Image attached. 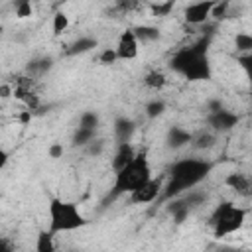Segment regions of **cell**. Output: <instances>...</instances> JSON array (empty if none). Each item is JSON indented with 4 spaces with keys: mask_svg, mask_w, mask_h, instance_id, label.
<instances>
[{
    "mask_svg": "<svg viewBox=\"0 0 252 252\" xmlns=\"http://www.w3.org/2000/svg\"><path fill=\"white\" fill-rule=\"evenodd\" d=\"M213 171V163L199 158H185L175 161L169 167L167 183L161 187V201H171L185 193L187 189H193L199 185L209 173Z\"/></svg>",
    "mask_w": 252,
    "mask_h": 252,
    "instance_id": "obj_1",
    "label": "cell"
},
{
    "mask_svg": "<svg viewBox=\"0 0 252 252\" xmlns=\"http://www.w3.org/2000/svg\"><path fill=\"white\" fill-rule=\"evenodd\" d=\"M209 43H211V37L203 35L193 45L175 51V55L169 59L171 71L183 75L187 81H209L213 75L209 57H207Z\"/></svg>",
    "mask_w": 252,
    "mask_h": 252,
    "instance_id": "obj_2",
    "label": "cell"
},
{
    "mask_svg": "<svg viewBox=\"0 0 252 252\" xmlns=\"http://www.w3.org/2000/svg\"><path fill=\"white\" fill-rule=\"evenodd\" d=\"M152 179V167L148 163V156L146 152H136L134 159L124 165L120 171H116V177H114V185H112V191L108 195V199H116L124 193H134L138 189H142L148 181Z\"/></svg>",
    "mask_w": 252,
    "mask_h": 252,
    "instance_id": "obj_3",
    "label": "cell"
},
{
    "mask_svg": "<svg viewBox=\"0 0 252 252\" xmlns=\"http://www.w3.org/2000/svg\"><path fill=\"white\" fill-rule=\"evenodd\" d=\"M89 220L83 217L79 207L71 201H63L59 197H53L49 201V232H71L77 228H83Z\"/></svg>",
    "mask_w": 252,
    "mask_h": 252,
    "instance_id": "obj_4",
    "label": "cell"
},
{
    "mask_svg": "<svg viewBox=\"0 0 252 252\" xmlns=\"http://www.w3.org/2000/svg\"><path fill=\"white\" fill-rule=\"evenodd\" d=\"M244 219H246V209L236 207L230 201L220 203L211 215V224L215 228V236L220 238V236L240 230L244 224Z\"/></svg>",
    "mask_w": 252,
    "mask_h": 252,
    "instance_id": "obj_5",
    "label": "cell"
},
{
    "mask_svg": "<svg viewBox=\"0 0 252 252\" xmlns=\"http://www.w3.org/2000/svg\"><path fill=\"white\" fill-rule=\"evenodd\" d=\"M238 120H240V116L230 112V110H226V108L207 114V124H209V128L213 132H228L238 124Z\"/></svg>",
    "mask_w": 252,
    "mask_h": 252,
    "instance_id": "obj_6",
    "label": "cell"
},
{
    "mask_svg": "<svg viewBox=\"0 0 252 252\" xmlns=\"http://www.w3.org/2000/svg\"><path fill=\"white\" fill-rule=\"evenodd\" d=\"M138 39L134 35L132 30H126L120 33L118 37V43H116V57L118 59H124V61H130V59H136L138 57Z\"/></svg>",
    "mask_w": 252,
    "mask_h": 252,
    "instance_id": "obj_7",
    "label": "cell"
},
{
    "mask_svg": "<svg viewBox=\"0 0 252 252\" xmlns=\"http://www.w3.org/2000/svg\"><path fill=\"white\" fill-rule=\"evenodd\" d=\"M215 6V2L207 0V2H195V4H189L183 12V18L187 24L191 26H201V24H207L209 20V14H211V8Z\"/></svg>",
    "mask_w": 252,
    "mask_h": 252,
    "instance_id": "obj_8",
    "label": "cell"
},
{
    "mask_svg": "<svg viewBox=\"0 0 252 252\" xmlns=\"http://www.w3.org/2000/svg\"><path fill=\"white\" fill-rule=\"evenodd\" d=\"M161 187H163V183H161V179L158 177V179H150L142 189H138V191H134V193H130V201L132 203H136V205H146V203H152V201H156L158 199V195L161 193Z\"/></svg>",
    "mask_w": 252,
    "mask_h": 252,
    "instance_id": "obj_9",
    "label": "cell"
},
{
    "mask_svg": "<svg viewBox=\"0 0 252 252\" xmlns=\"http://www.w3.org/2000/svg\"><path fill=\"white\" fill-rule=\"evenodd\" d=\"M191 132L189 130H185L183 126H171L169 130H167V136H165V144H167V148H171V150H179V148H183L185 144H189L191 142Z\"/></svg>",
    "mask_w": 252,
    "mask_h": 252,
    "instance_id": "obj_10",
    "label": "cell"
},
{
    "mask_svg": "<svg viewBox=\"0 0 252 252\" xmlns=\"http://www.w3.org/2000/svg\"><path fill=\"white\" fill-rule=\"evenodd\" d=\"M134 130H136V122H134L132 118L118 116V118L114 120V136H116V142H118V144L130 142Z\"/></svg>",
    "mask_w": 252,
    "mask_h": 252,
    "instance_id": "obj_11",
    "label": "cell"
},
{
    "mask_svg": "<svg viewBox=\"0 0 252 252\" xmlns=\"http://www.w3.org/2000/svg\"><path fill=\"white\" fill-rule=\"evenodd\" d=\"M134 156H136V150L132 148L130 142H126V144H118L116 154H114V158H112V169H114V173L120 171L124 165H128V163L134 159Z\"/></svg>",
    "mask_w": 252,
    "mask_h": 252,
    "instance_id": "obj_12",
    "label": "cell"
},
{
    "mask_svg": "<svg viewBox=\"0 0 252 252\" xmlns=\"http://www.w3.org/2000/svg\"><path fill=\"white\" fill-rule=\"evenodd\" d=\"M189 205L185 203V199L183 197H175L173 201H169V205H167V213L173 217V222L175 224H181L187 217H189Z\"/></svg>",
    "mask_w": 252,
    "mask_h": 252,
    "instance_id": "obj_13",
    "label": "cell"
},
{
    "mask_svg": "<svg viewBox=\"0 0 252 252\" xmlns=\"http://www.w3.org/2000/svg\"><path fill=\"white\" fill-rule=\"evenodd\" d=\"M224 183H226L230 189H234L236 193H240V195H248V193H250V179H248L246 173H236V171H234V173L226 175Z\"/></svg>",
    "mask_w": 252,
    "mask_h": 252,
    "instance_id": "obj_14",
    "label": "cell"
},
{
    "mask_svg": "<svg viewBox=\"0 0 252 252\" xmlns=\"http://www.w3.org/2000/svg\"><path fill=\"white\" fill-rule=\"evenodd\" d=\"M96 45H98V41H96L94 37L83 35V37L75 39V41L69 45V49H67V55H83V53H89V51H93Z\"/></svg>",
    "mask_w": 252,
    "mask_h": 252,
    "instance_id": "obj_15",
    "label": "cell"
},
{
    "mask_svg": "<svg viewBox=\"0 0 252 252\" xmlns=\"http://www.w3.org/2000/svg\"><path fill=\"white\" fill-rule=\"evenodd\" d=\"M132 32H134L138 43H150V41L159 39V35H161L156 26H136V28H132Z\"/></svg>",
    "mask_w": 252,
    "mask_h": 252,
    "instance_id": "obj_16",
    "label": "cell"
},
{
    "mask_svg": "<svg viewBox=\"0 0 252 252\" xmlns=\"http://www.w3.org/2000/svg\"><path fill=\"white\" fill-rule=\"evenodd\" d=\"M191 142H193V146H195L197 150H209V148L215 146L217 138H215V134H213L211 130H201L199 134L191 136Z\"/></svg>",
    "mask_w": 252,
    "mask_h": 252,
    "instance_id": "obj_17",
    "label": "cell"
},
{
    "mask_svg": "<svg viewBox=\"0 0 252 252\" xmlns=\"http://www.w3.org/2000/svg\"><path fill=\"white\" fill-rule=\"evenodd\" d=\"M35 252H57L53 244V234L49 230H39L35 238Z\"/></svg>",
    "mask_w": 252,
    "mask_h": 252,
    "instance_id": "obj_18",
    "label": "cell"
},
{
    "mask_svg": "<svg viewBox=\"0 0 252 252\" xmlns=\"http://www.w3.org/2000/svg\"><path fill=\"white\" fill-rule=\"evenodd\" d=\"M96 136V130H87V128H77L73 132V146H79V148H85L89 146Z\"/></svg>",
    "mask_w": 252,
    "mask_h": 252,
    "instance_id": "obj_19",
    "label": "cell"
},
{
    "mask_svg": "<svg viewBox=\"0 0 252 252\" xmlns=\"http://www.w3.org/2000/svg\"><path fill=\"white\" fill-rule=\"evenodd\" d=\"M51 67H53V59L51 57H37V59H32L28 63V71L30 73H35V75H43Z\"/></svg>",
    "mask_w": 252,
    "mask_h": 252,
    "instance_id": "obj_20",
    "label": "cell"
},
{
    "mask_svg": "<svg viewBox=\"0 0 252 252\" xmlns=\"http://www.w3.org/2000/svg\"><path fill=\"white\" fill-rule=\"evenodd\" d=\"M230 2L228 0H222V2H215V6L211 8V14L209 18H213L215 22H220V20H226L228 18V10H230Z\"/></svg>",
    "mask_w": 252,
    "mask_h": 252,
    "instance_id": "obj_21",
    "label": "cell"
},
{
    "mask_svg": "<svg viewBox=\"0 0 252 252\" xmlns=\"http://www.w3.org/2000/svg\"><path fill=\"white\" fill-rule=\"evenodd\" d=\"M144 112H146L148 118H158V116H161L165 112V102L161 98H152L150 102H146Z\"/></svg>",
    "mask_w": 252,
    "mask_h": 252,
    "instance_id": "obj_22",
    "label": "cell"
},
{
    "mask_svg": "<svg viewBox=\"0 0 252 252\" xmlns=\"http://www.w3.org/2000/svg\"><path fill=\"white\" fill-rule=\"evenodd\" d=\"M144 83H146V87H150V89H161L165 83H167V79H165V75L161 73V71H150L146 77H144Z\"/></svg>",
    "mask_w": 252,
    "mask_h": 252,
    "instance_id": "obj_23",
    "label": "cell"
},
{
    "mask_svg": "<svg viewBox=\"0 0 252 252\" xmlns=\"http://www.w3.org/2000/svg\"><path fill=\"white\" fill-rule=\"evenodd\" d=\"M98 122H100L98 114H96L94 110H87V112H83V114H81V118H79V128H87V130H96Z\"/></svg>",
    "mask_w": 252,
    "mask_h": 252,
    "instance_id": "obj_24",
    "label": "cell"
},
{
    "mask_svg": "<svg viewBox=\"0 0 252 252\" xmlns=\"http://www.w3.org/2000/svg\"><path fill=\"white\" fill-rule=\"evenodd\" d=\"M234 45H236V51L238 53H250L252 51V35H248V33H244V32H240V33H236V37H234Z\"/></svg>",
    "mask_w": 252,
    "mask_h": 252,
    "instance_id": "obj_25",
    "label": "cell"
},
{
    "mask_svg": "<svg viewBox=\"0 0 252 252\" xmlns=\"http://www.w3.org/2000/svg\"><path fill=\"white\" fill-rule=\"evenodd\" d=\"M69 28V16L65 12H55L53 16V33L59 35Z\"/></svg>",
    "mask_w": 252,
    "mask_h": 252,
    "instance_id": "obj_26",
    "label": "cell"
},
{
    "mask_svg": "<svg viewBox=\"0 0 252 252\" xmlns=\"http://www.w3.org/2000/svg\"><path fill=\"white\" fill-rule=\"evenodd\" d=\"M150 10L154 16H167L173 10V2H158V4H150Z\"/></svg>",
    "mask_w": 252,
    "mask_h": 252,
    "instance_id": "obj_27",
    "label": "cell"
},
{
    "mask_svg": "<svg viewBox=\"0 0 252 252\" xmlns=\"http://www.w3.org/2000/svg\"><path fill=\"white\" fill-rule=\"evenodd\" d=\"M16 16L18 18H30L32 16V4L28 2V0H20V2H16Z\"/></svg>",
    "mask_w": 252,
    "mask_h": 252,
    "instance_id": "obj_28",
    "label": "cell"
},
{
    "mask_svg": "<svg viewBox=\"0 0 252 252\" xmlns=\"http://www.w3.org/2000/svg\"><path fill=\"white\" fill-rule=\"evenodd\" d=\"M85 150H87L89 156H94V158H96V156H100L102 150H104V140H96V138H94L89 146H85Z\"/></svg>",
    "mask_w": 252,
    "mask_h": 252,
    "instance_id": "obj_29",
    "label": "cell"
},
{
    "mask_svg": "<svg viewBox=\"0 0 252 252\" xmlns=\"http://www.w3.org/2000/svg\"><path fill=\"white\" fill-rule=\"evenodd\" d=\"M183 199H185V203L191 209V207H197V205H201L205 201V193H201V191H189V195L183 197Z\"/></svg>",
    "mask_w": 252,
    "mask_h": 252,
    "instance_id": "obj_30",
    "label": "cell"
},
{
    "mask_svg": "<svg viewBox=\"0 0 252 252\" xmlns=\"http://www.w3.org/2000/svg\"><path fill=\"white\" fill-rule=\"evenodd\" d=\"M98 59H100V63H102V65H112L118 57H116V51L108 47V49H104V51L100 53V57H98Z\"/></svg>",
    "mask_w": 252,
    "mask_h": 252,
    "instance_id": "obj_31",
    "label": "cell"
},
{
    "mask_svg": "<svg viewBox=\"0 0 252 252\" xmlns=\"http://www.w3.org/2000/svg\"><path fill=\"white\" fill-rule=\"evenodd\" d=\"M222 108H224V104H222L220 98H211V100L207 102V114H211V112H219V110H222Z\"/></svg>",
    "mask_w": 252,
    "mask_h": 252,
    "instance_id": "obj_32",
    "label": "cell"
},
{
    "mask_svg": "<svg viewBox=\"0 0 252 252\" xmlns=\"http://www.w3.org/2000/svg\"><path fill=\"white\" fill-rule=\"evenodd\" d=\"M238 63H240V65L244 67V71H246V73L250 75V71H252V65H250V63H252V55H250V53L238 55Z\"/></svg>",
    "mask_w": 252,
    "mask_h": 252,
    "instance_id": "obj_33",
    "label": "cell"
},
{
    "mask_svg": "<svg viewBox=\"0 0 252 252\" xmlns=\"http://www.w3.org/2000/svg\"><path fill=\"white\" fill-rule=\"evenodd\" d=\"M47 154H49V158H53V159H57V158H61L63 156V144H51L49 146V150H47Z\"/></svg>",
    "mask_w": 252,
    "mask_h": 252,
    "instance_id": "obj_34",
    "label": "cell"
},
{
    "mask_svg": "<svg viewBox=\"0 0 252 252\" xmlns=\"http://www.w3.org/2000/svg\"><path fill=\"white\" fill-rule=\"evenodd\" d=\"M0 252H14V248H12L10 240H6V238H0Z\"/></svg>",
    "mask_w": 252,
    "mask_h": 252,
    "instance_id": "obj_35",
    "label": "cell"
},
{
    "mask_svg": "<svg viewBox=\"0 0 252 252\" xmlns=\"http://www.w3.org/2000/svg\"><path fill=\"white\" fill-rule=\"evenodd\" d=\"M30 120H32V110H24V112L20 114V122H22V124H28Z\"/></svg>",
    "mask_w": 252,
    "mask_h": 252,
    "instance_id": "obj_36",
    "label": "cell"
},
{
    "mask_svg": "<svg viewBox=\"0 0 252 252\" xmlns=\"http://www.w3.org/2000/svg\"><path fill=\"white\" fill-rule=\"evenodd\" d=\"M10 94H12L10 85H2V87H0V96H2V98H8Z\"/></svg>",
    "mask_w": 252,
    "mask_h": 252,
    "instance_id": "obj_37",
    "label": "cell"
},
{
    "mask_svg": "<svg viewBox=\"0 0 252 252\" xmlns=\"http://www.w3.org/2000/svg\"><path fill=\"white\" fill-rule=\"evenodd\" d=\"M8 158H10V156H8V152H6V150H0V169L8 163Z\"/></svg>",
    "mask_w": 252,
    "mask_h": 252,
    "instance_id": "obj_38",
    "label": "cell"
},
{
    "mask_svg": "<svg viewBox=\"0 0 252 252\" xmlns=\"http://www.w3.org/2000/svg\"><path fill=\"white\" fill-rule=\"evenodd\" d=\"M2 32H4V26H2V24H0V35H2Z\"/></svg>",
    "mask_w": 252,
    "mask_h": 252,
    "instance_id": "obj_39",
    "label": "cell"
},
{
    "mask_svg": "<svg viewBox=\"0 0 252 252\" xmlns=\"http://www.w3.org/2000/svg\"><path fill=\"white\" fill-rule=\"evenodd\" d=\"M222 252H236V250H222Z\"/></svg>",
    "mask_w": 252,
    "mask_h": 252,
    "instance_id": "obj_40",
    "label": "cell"
}]
</instances>
